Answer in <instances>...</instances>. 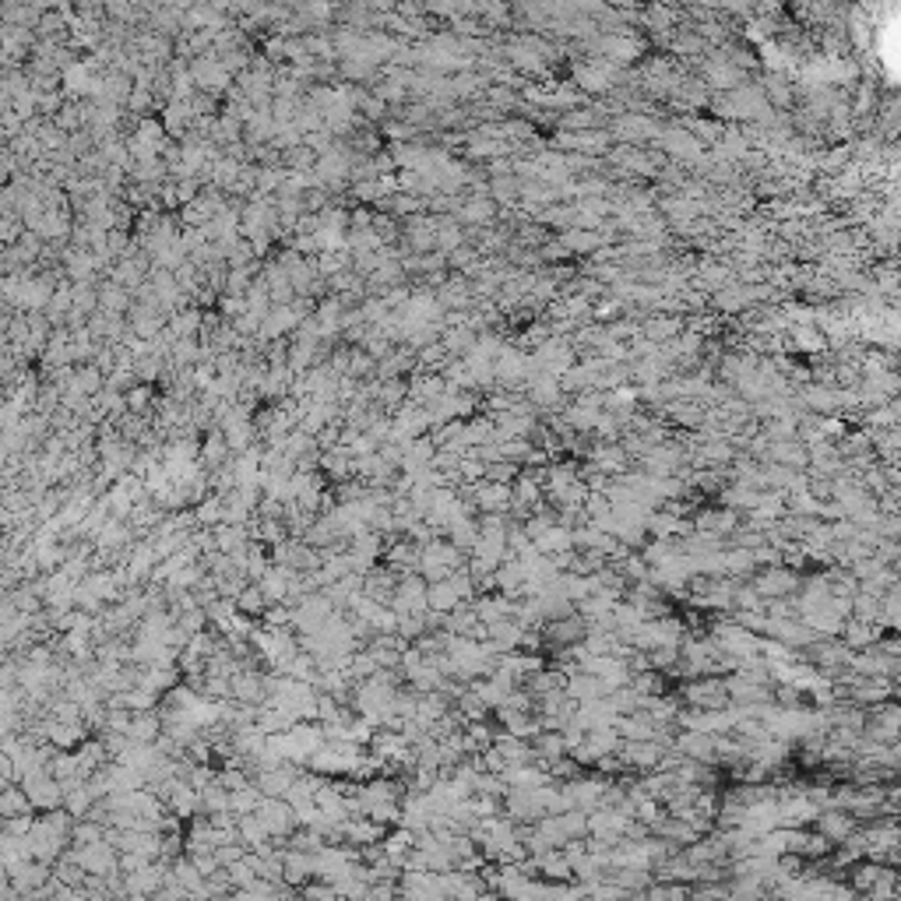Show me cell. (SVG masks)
<instances>
[{
  "label": "cell",
  "mask_w": 901,
  "mask_h": 901,
  "mask_svg": "<svg viewBox=\"0 0 901 901\" xmlns=\"http://www.w3.org/2000/svg\"><path fill=\"white\" fill-rule=\"evenodd\" d=\"M679 697H683V704H690V708H708V712H712V708H726V704H729L726 683H722V676L719 673L690 676V683H683Z\"/></svg>",
  "instance_id": "1"
},
{
  "label": "cell",
  "mask_w": 901,
  "mask_h": 901,
  "mask_svg": "<svg viewBox=\"0 0 901 901\" xmlns=\"http://www.w3.org/2000/svg\"><path fill=\"white\" fill-rule=\"evenodd\" d=\"M803 585V577L786 567V563H775V567H764L757 577H754V588L761 592V599H779V595H796Z\"/></svg>",
  "instance_id": "2"
},
{
  "label": "cell",
  "mask_w": 901,
  "mask_h": 901,
  "mask_svg": "<svg viewBox=\"0 0 901 901\" xmlns=\"http://www.w3.org/2000/svg\"><path fill=\"white\" fill-rule=\"evenodd\" d=\"M637 465L648 476H673L679 465H686V450L679 444H655V448H648L637 458Z\"/></svg>",
  "instance_id": "3"
},
{
  "label": "cell",
  "mask_w": 901,
  "mask_h": 901,
  "mask_svg": "<svg viewBox=\"0 0 901 901\" xmlns=\"http://www.w3.org/2000/svg\"><path fill=\"white\" fill-rule=\"evenodd\" d=\"M468 504L479 507V514H483V510H501V514H507V507H510V483H490V479L472 483V486H468Z\"/></svg>",
  "instance_id": "4"
},
{
  "label": "cell",
  "mask_w": 901,
  "mask_h": 901,
  "mask_svg": "<svg viewBox=\"0 0 901 901\" xmlns=\"http://www.w3.org/2000/svg\"><path fill=\"white\" fill-rule=\"evenodd\" d=\"M764 461H775V465H786V468H796L803 472L806 468V444L788 437V441H771L768 450H764Z\"/></svg>",
  "instance_id": "5"
},
{
  "label": "cell",
  "mask_w": 901,
  "mask_h": 901,
  "mask_svg": "<svg viewBox=\"0 0 901 901\" xmlns=\"http://www.w3.org/2000/svg\"><path fill=\"white\" fill-rule=\"evenodd\" d=\"M444 532L450 535V546H458L461 553H472L476 543H479V518H476L472 510H465V514H458V518L450 521Z\"/></svg>",
  "instance_id": "6"
},
{
  "label": "cell",
  "mask_w": 901,
  "mask_h": 901,
  "mask_svg": "<svg viewBox=\"0 0 901 901\" xmlns=\"http://www.w3.org/2000/svg\"><path fill=\"white\" fill-rule=\"evenodd\" d=\"M588 468H599L606 476H619L627 465H630V454L623 450V444H599V448L588 450Z\"/></svg>",
  "instance_id": "7"
},
{
  "label": "cell",
  "mask_w": 901,
  "mask_h": 901,
  "mask_svg": "<svg viewBox=\"0 0 901 901\" xmlns=\"http://www.w3.org/2000/svg\"><path fill=\"white\" fill-rule=\"evenodd\" d=\"M394 606H398V613H426V581L416 574L405 577L394 595Z\"/></svg>",
  "instance_id": "8"
},
{
  "label": "cell",
  "mask_w": 901,
  "mask_h": 901,
  "mask_svg": "<svg viewBox=\"0 0 901 901\" xmlns=\"http://www.w3.org/2000/svg\"><path fill=\"white\" fill-rule=\"evenodd\" d=\"M532 546H535L539 553H546V557L563 553V550H574V546H570V528H563L560 521H553L550 528H543L539 535H532Z\"/></svg>",
  "instance_id": "9"
},
{
  "label": "cell",
  "mask_w": 901,
  "mask_h": 901,
  "mask_svg": "<svg viewBox=\"0 0 901 901\" xmlns=\"http://www.w3.org/2000/svg\"><path fill=\"white\" fill-rule=\"evenodd\" d=\"M458 602H461V595H458V588L450 585L448 577H444V581H430V585H426V610H434V613H441V617H444V613H450Z\"/></svg>",
  "instance_id": "10"
},
{
  "label": "cell",
  "mask_w": 901,
  "mask_h": 901,
  "mask_svg": "<svg viewBox=\"0 0 901 901\" xmlns=\"http://www.w3.org/2000/svg\"><path fill=\"white\" fill-rule=\"evenodd\" d=\"M521 472V465L518 461H507V458H501V461H490L486 465V476L483 479H490V483H514V476Z\"/></svg>",
  "instance_id": "11"
},
{
  "label": "cell",
  "mask_w": 901,
  "mask_h": 901,
  "mask_svg": "<svg viewBox=\"0 0 901 901\" xmlns=\"http://www.w3.org/2000/svg\"><path fill=\"white\" fill-rule=\"evenodd\" d=\"M806 401H810V405H817V408H835V401H831V398H828L824 392H813L810 398H806Z\"/></svg>",
  "instance_id": "12"
}]
</instances>
